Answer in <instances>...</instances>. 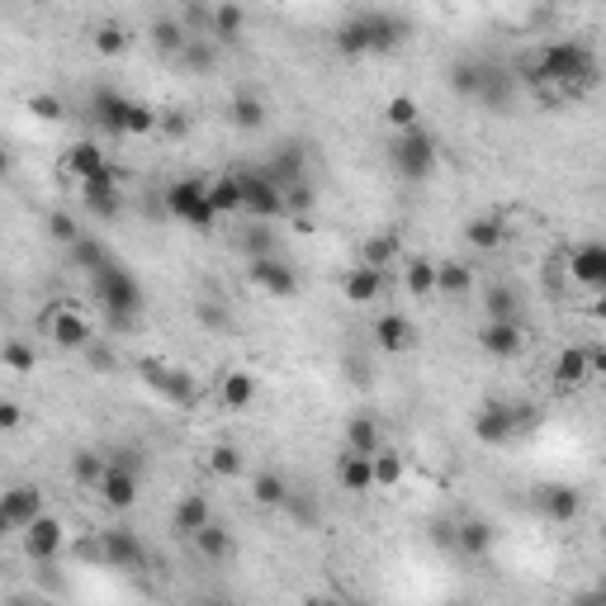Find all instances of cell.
Here are the masks:
<instances>
[{
    "label": "cell",
    "instance_id": "cell-19",
    "mask_svg": "<svg viewBox=\"0 0 606 606\" xmlns=\"http://www.w3.org/2000/svg\"><path fill=\"white\" fill-rule=\"evenodd\" d=\"M375 346L379 351H389V356L412 351V346H417V327H412V318H403V313H379L375 318Z\"/></svg>",
    "mask_w": 606,
    "mask_h": 606
},
{
    "label": "cell",
    "instance_id": "cell-22",
    "mask_svg": "<svg viewBox=\"0 0 606 606\" xmlns=\"http://www.w3.org/2000/svg\"><path fill=\"white\" fill-rule=\"evenodd\" d=\"M337 483H341V493H370V488H375V455H356V450H341V460H337Z\"/></svg>",
    "mask_w": 606,
    "mask_h": 606
},
{
    "label": "cell",
    "instance_id": "cell-58",
    "mask_svg": "<svg viewBox=\"0 0 606 606\" xmlns=\"http://www.w3.org/2000/svg\"><path fill=\"white\" fill-rule=\"evenodd\" d=\"M86 356H90V365H95V370H114V356H109V351L100 346V341H90V346H86Z\"/></svg>",
    "mask_w": 606,
    "mask_h": 606
},
{
    "label": "cell",
    "instance_id": "cell-30",
    "mask_svg": "<svg viewBox=\"0 0 606 606\" xmlns=\"http://www.w3.org/2000/svg\"><path fill=\"white\" fill-rule=\"evenodd\" d=\"M346 450H356V455H375L379 446H384V431H379V417H370V412H360V417H351L346 422Z\"/></svg>",
    "mask_w": 606,
    "mask_h": 606
},
{
    "label": "cell",
    "instance_id": "cell-4",
    "mask_svg": "<svg viewBox=\"0 0 606 606\" xmlns=\"http://www.w3.org/2000/svg\"><path fill=\"white\" fill-rule=\"evenodd\" d=\"M161 209H166V218H176V223H185V228H195V232H214L218 223L214 204H209V180H199V176L171 180L161 190Z\"/></svg>",
    "mask_w": 606,
    "mask_h": 606
},
{
    "label": "cell",
    "instance_id": "cell-56",
    "mask_svg": "<svg viewBox=\"0 0 606 606\" xmlns=\"http://www.w3.org/2000/svg\"><path fill=\"white\" fill-rule=\"evenodd\" d=\"M38 114V119H48V124H57L62 119V100L57 95H34V105H29Z\"/></svg>",
    "mask_w": 606,
    "mask_h": 606
},
{
    "label": "cell",
    "instance_id": "cell-42",
    "mask_svg": "<svg viewBox=\"0 0 606 606\" xmlns=\"http://www.w3.org/2000/svg\"><path fill=\"white\" fill-rule=\"evenodd\" d=\"M157 119H161V109L143 105V100H128V109H124V138H152V133H157Z\"/></svg>",
    "mask_w": 606,
    "mask_h": 606
},
{
    "label": "cell",
    "instance_id": "cell-46",
    "mask_svg": "<svg viewBox=\"0 0 606 606\" xmlns=\"http://www.w3.org/2000/svg\"><path fill=\"white\" fill-rule=\"evenodd\" d=\"M403 483V455L398 450H375V488H398Z\"/></svg>",
    "mask_w": 606,
    "mask_h": 606
},
{
    "label": "cell",
    "instance_id": "cell-27",
    "mask_svg": "<svg viewBox=\"0 0 606 606\" xmlns=\"http://www.w3.org/2000/svg\"><path fill=\"white\" fill-rule=\"evenodd\" d=\"M261 171H266V176L275 180L280 190H289V185L308 180V176H303V147H299V143H285L280 152H275V157L266 161V166H261Z\"/></svg>",
    "mask_w": 606,
    "mask_h": 606
},
{
    "label": "cell",
    "instance_id": "cell-49",
    "mask_svg": "<svg viewBox=\"0 0 606 606\" xmlns=\"http://www.w3.org/2000/svg\"><path fill=\"white\" fill-rule=\"evenodd\" d=\"M209 469H214L218 479H237V474H242V450H237V446H214V450H209Z\"/></svg>",
    "mask_w": 606,
    "mask_h": 606
},
{
    "label": "cell",
    "instance_id": "cell-47",
    "mask_svg": "<svg viewBox=\"0 0 606 606\" xmlns=\"http://www.w3.org/2000/svg\"><path fill=\"white\" fill-rule=\"evenodd\" d=\"M417 114H422V109H417V100H412V95H393L389 109H384V119H389L398 133H403V128H417V124H422Z\"/></svg>",
    "mask_w": 606,
    "mask_h": 606
},
{
    "label": "cell",
    "instance_id": "cell-40",
    "mask_svg": "<svg viewBox=\"0 0 606 606\" xmlns=\"http://www.w3.org/2000/svg\"><path fill=\"white\" fill-rule=\"evenodd\" d=\"M403 285H408L412 299H431V294H436V261H427V256L408 261V266H403Z\"/></svg>",
    "mask_w": 606,
    "mask_h": 606
},
{
    "label": "cell",
    "instance_id": "cell-26",
    "mask_svg": "<svg viewBox=\"0 0 606 606\" xmlns=\"http://www.w3.org/2000/svg\"><path fill=\"white\" fill-rule=\"evenodd\" d=\"M218 48H223L218 38L195 34L190 43H185V48H180L176 62H180V67H185L190 76H214V72H218Z\"/></svg>",
    "mask_w": 606,
    "mask_h": 606
},
{
    "label": "cell",
    "instance_id": "cell-53",
    "mask_svg": "<svg viewBox=\"0 0 606 606\" xmlns=\"http://www.w3.org/2000/svg\"><path fill=\"white\" fill-rule=\"evenodd\" d=\"M393 256H398V242H393V237H370V242H365V251H360V261H370V266H384V270H389Z\"/></svg>",
    "mask_w": 606,
    "mask_h": 606
},
{
    "label": "cell",
    "instance_id": "cell-38",
    "mask_svg": "<svg viewBox=\"0 0 606 606\" xmlns=\"http://www.w3.org/2000/svg\"><path fill=\"white\" fill-rule=\"evenodd\" d=\"M72 266L76 270H86V275H95V270L105 266V261H114V251L105 247V242H95V237H86V232H81V237H76L72 247Z\"/></svg>",
    "mask_w": 606,
    "mask_h": 606
},
{
    "label": "cell",
    "instance_id": "cell-35",
    "mask_svg": "<svg viewBox=\"0 0 606 606\" xmlns=\"http://www.w3.org/2000/svg\"><path fill=\"white\" fill-rule=\"evenodd\" d=\"M209 204L218 218L242 214V176H214L209 180Z\"/></svg>",
    "mask_w": 606,
    "mask_h": 606
},
{
    "label": "cell",
    "instance_id": "cell-7",
    "mask_svg": "<svg viewBox=\"0 0 606 606\" xmlns=\"http://www.w3.org/2000/svg\"><path fill=\"white\" fill-rule=\"evenodd\" d=\"M43 337L53 341V346H62V351H86L90 341H95V332H90V322L81 318V308L62 299L43 313Z\"/></svg>",
    "mask_w": 606,
    "mask_h": 606
},
{
    "label": "cell",
    "instance_id": "cell-14",
    "mask_svg": "<svg viewBox=\"0 0 606 606\" xmlns=\"http://www.w3.org/2000/svg\"><path fill=\"white\" fill-rule=\"evenodd\" d=\"M479 341H483L488 356L512 360V356L526 351V327H521V318H488L483 322V332H479Z\"/></svg>",
    "mask_w": 606,
    "mask_h": 606
},
{
    "label": "cell",
    "instance_id": "cell-12",
    "mask_svg": "<svg viewBox=\"0 0 606 606\" xmlns=\"http://www.w3.org/2000/svg\"><path fill=\"white\" fill-rule=\"evenodd\" d=\"M19 540H24V554H29L34 564H53L57 554H62V545H67V526L43 512L34 526H24V531H19Z\"/></svg>",
    "mask_w": 606,
    "mask_h": 606
},
{
    "label": "cell",
    "instance_id": "cell-36",
    "mask_svg": "<svg viewBox=\"0 0 606 606\" xmlns=\"http://www.w3.org/2000/svg\"><path fill=\"white\" fill-rule=\"evenodd\" d=\"M190 43V29H185V19H152V48L161 57H180V48Z\"/></svg>",
    "mask_w": 606,
    "mask_h": 606
},
{
    "label": "cell",
    "instance_id": "cell-61",
    "mask_svg": "<svg viewBox=\"0 0 606 606\" xmlns=\"http://www.w3.org/2000/svg\"><path fill=\"white\" fill-rule=\"evenodd\" d=\"M592 318H597V322H606V289H602V294H597V303H592Z\"/></svg>",
    "mask_w": 606,
    "mask_h": 606
},
{
    "label": "cell",
    "instance_id": "cell-9",
    "mask_svg": "<svg viewBox=\"0 0 606 606\" xmlns=\"http://www.w3.org/2000/svg\"><path fill=\"white\" fill-rule=\"evenodd\" d=\"M247 275L266 299H294V294H299V275H294V266H289L280 251H275V256H256L247 266Z\"/></svg>",
    "mask_w": 606,
    "mask_h": 606
},
{
    "label": "cell",
    "instance_id": "cell-8",
    "mask_svg": "<svg viewBox=\"0 0 606 606\" xmlns=\"http://www.w3.org/2000/svg\"><path fill=\"white\" fill-rule=\"evenodd\" d=\"M242 214L261 218V223H275V218L289 214L285 190L266 176V171H242Z\"/></svg>",
    "mask_w": 606,
    "mask_h": 606
},
{
    "label": "cell",
    "instance_id": "cell-16",
    "mask_svg": "<svg viewBox=\"0 0 606 606\" xmlns=\"http://www.w3.org/2000/svg\"><path fill=\"white\" fill-rule=\"evenodd\" d=\"M138 474H143V469H128V464H109L105 479L95 483L100 502H105V507H114V512H128V507L138 502Z\"/></svg>",
    "mask_w": 606,
    "mask_h": 606
},
{
    "label": "cell",
    "instance_id": "cell-10",
    "mask_svg": "<svg viewBox=\"0 0 606 606\" xmlns=\"http://www.w3.org/2000/svg\"><path fill=\"white\" fill-rule=\"evenodd\" d=\"M143 379L147 389L161 393L171 408H190L195 403V379L185 370H176V365H166V360H143Z\"/></svg>",
    "mask_w": 606,
    "mask_h": 606
},
{
    "label": "cell",
    "instance_id": "cell-2",
    "mask_svg": "<svg viewBox=\"0 0 606 606\" xmlns=\"http://www.w3.org/2000/svg\"><path fill=\"white\" fill-rule=\"evenodd\" d=\"M90 289H95V299H100V308H105V318L114 332H133V327H138V318H143V285L128 275V266L119 256L105 261V266L90 275Z\"/></svg>",
    "mask_w": 606,
    "mask_h": 606
},
{
    "label": "cell",
    "instance_id": "cell-23",
    "mask_svg": "<svg viewBox=\"0 0 606 606\" xmlns=\"http://www.w3.org/2000/svg\"><path fill=\"white\" fill-rule=\"evenodd\" d=\"M493 545H498V535H493V526L479 517H464L460 526H455V550L464 554V559H488L493 554Z\"/></svg>",
    "mask_w": 606,
    "mask_h": 606
},
{
    "label": "cell",
    "instance_id": "cell-13",
    "mask_svg": "<svg viewBox=\"0 0 606 606\" xmlns=\"http://www.w3.org/2000/svg\"><path fill=\"white\" fill-rule=\"evenodd\" d=\"M43 512H48V507H43V493L29 488V483H19V488H10V493L0 498V526L15 531V535L24 531V526H34Z\"/></svg>",
    "mask_w": 606,
    "mask_h": 606
},
{
    "label": "cell",
    "instance_id": "cell-39",
    "mask_svg": "<svg viewBox=\"0 0 606 606\" xmlns=\"http://www.w3.org/2000/svg\"><path fill=\"white\" fill-rule=\"evenodd\" d=\"M483 81H488V67H483V62H455V67H450V90L464 95V100H479Z\"/></svg>",
    "mask_w": 606,
    "mask_h": 606
},
{
    "label": "cell",
    "instance_id": "cell-20",
    "mask_svg": "<svg viewBox=\"0 0 606 606\" xmlns=\"http://www.w3.org/2000/svg\"><path fill=\"white\" fill-rule=\"evenodd\" d=\"M341 294H346V303L384 299V266H370V261L351 266V270H346V280H341Z\"/></svg>",
    "mask_w": 606,
    "mask_h": 606
},
{
    "label": "cell",
    "instance_id": "cell-28",
    "mask_svg": "<svg viewBox=\"0 0 606 606\" xmlns=\"http://www.w3.org/2000/svg\"><path fill=\"white\" fill-rule=\"evenodd\" d=\"M218 403L228 412H242L256 403V375H247V370H228V375L218 379Z\"/></svg>",
    "mask_w": 606,
    "mask_h": 606
},
{
    "label": "cell",
    "instance_id": "cell-54",
    "mask_svg": "<svg viewBox=\"0 0 606 606\" xmlns=\"http://www.w3.org/2000/svg\"><path fill=\"white\" fill-rule=\"evenodd\" d=\"M285 204H289V214H308V209L318 204V195H313V185H308V180H299V185H289V190H285Z\"/></svg>",
    "mask_w": 606,
    "mask_h": 606
},
{
    "label": "cell",
    "instance_id": "cell-33",
    "mask_svg": "<svg viewBox=\"0 0 606 606\" xmlns=\"http://www.w3.org/2000/svg\"><path fill=\"white\" fill-rule=\"evenodd\" d=\"M242 29H247V15H242V5L237 0H223L209 19V38L218 43H242Z\"/></svg>",
    "mask_w": 606,
    "mask_h": 606
},
{
    "label": "cell",
    "instance_id": "cell-31",
    "mask_svg": "<svg viewBox=\"0 0 606 606\" xmlns=\"http://www.w3.org/2000/svg\"><path fill=\"white\" fill-rule=\"evenodd\" d=\"M474 289V266L464 261H436V294L441 299H464Z\"/></svg>",
    "mask_w": 606,
    "mask_h": 606
},
{
    "label": "cell",
    "instance_id": "cell-1",
    "mask_svg": "<svg viewBox=\"0 0 606 606\" xmlns=\"http://www.w3.org/2000/svg\"><path fill=\"white\" fill-rule=\"evenodd\" d=\"M526 81L540 90H583L597 81V57H592L588 43H578V38H559V43H545L540 53L521 67Z\"/></svg>",
    "mask_w": 606,
    "mask_h": 606
},
{
    "label": "cell",
    "instance_id": "cell-29",
    "mask_svg": "<svg viewBox=\"0 0 606 606\" xmlns=\"http://www.w3.org/2000/svg\"><path fill=\"white\" fill-rule=\"evenodd\" d=\"M209 521H214L209 498H204V493H185V498L176 502V512H171V531H176V535H195L199 526H209Z\"/></svg>",
    "mask_w": 606,
    "mask_h": 606
},
{
    "label": "cell",
    "instance_id": "cell-24",
    "mask_svg": "<svg viewBox=\"0 0 606 606\" xmlns=\"http://www.w3.org/2000/svg\"><path fill=\"white\" fill-rule=\"evenodd\" d=\"M554 384L569 393V389H583L592 384V360H588V346H569V351H559L554 360Z\"/></svg>",
    "mask_w": 606,
    "mask_h": 606
},
{
    "label": "cell",
    "instance_id": "cell-50",
    "mask_svg": "<svg viewBox=\"0 0 606 606\" xmlns=\"http://www.w3.org/2000/svg\"><path fill=\"white\" fill-rule=\"evenodd\" d=\"M124 48H128L124 24H100V29H95V53L100 57H119Z\"/></svg>",
    "mask_w": 606,
    "mask_h": 606
},
{
    "label": "cell",
    "instance_id": "cell-3",
    "mask_svg": "<svg viewBox=\"0 0 606 606\" xmlns=\"http://www.w3.org/2000/svg\"><path fill=\"white\" fill-rule=\"evenodd\" d=\"M408 34H412V24L403 15H389V10H360V15H351L337 29V48L346 57L393 53Z\"/></svg>",
    "mask_w": 606,
    "mask_h": 606
},
{
    "label": "cell",
    "instance_id": "cell-55",
    "mask_svg": "<svg viewBox=\"0 0 606 606\" xmlns=\"http://www.w3.org/2000/svg\"><path fill=\"white\" fill-rule=\"evenodd\" d=\"M48 228H53V237H57V242H67V247L81 237V228L72 223V214H53V218H48Z\"/></svg>",
    "mask_w": 606,
    "mask_h": 606
},
{
    "label": "cell",
    "instance_id": "cell-17",
    "mask_svg": "<svg viewBox=\"0 0 606 606\" xmlns=\"http://www.w3.org/2000/svg\"><path fill=\"white\" fill-rule=\"evenodd\" d=\"M569 275L583 289L602 294V289H606V242H588V247L569 251Z\"/></svg>",
    "mask_w": 606,
    "mask_h": 606
},
{
    "label": "cell",
    "instance_id": "cell-60",
    "mask_svg": "<svg viewBox=\"0 0 606 606\" xmlns=\"http://www.w3.org/2000/svg\"><path fill=\"white\" fill-rule=\"evenodd\" d=\"M19 422H24V412H19L15 403H5V408H0V427H19Z\"/></svg>",
    "mask_w": 606,
    "mask_h": 606
},
{
    "label": "cell",
    "instance_id": "cell-32",
    "mask_svg": "<svg viewBox=\"0 0 606 606\" xmlns=\"http://www.w3.org/2000/svg\"><path fill=\"white\" fill-rule=\"evenodd\" d=\"M228 119H232V128L256 133V128H266V100H261V95H251V90H242V95H232Z\"/></svg>",
    "mask_w": 606,
    "mask_h": 606
},
{
    "label": "cell",
    "instance_id": "cell-34",
    "mask_svg": "<svg viewBox=\"0 0 606 606\" xmlns=\"http://www.w3.org/2000/svg\"><path fill=\"white\" fill-rule=\"evenodd\" d=\"M502 237H507V228H502V218H498V214L469 218V228H464V242H469L474 251H498V247H502Z\"/></svg>",
    "mask_w": 606,
    "mask_h": 606
},
{
    "label": "cell",
    "instance_id": "cell-41",
    "mask_svg": "<svg viewBox=\"0 0 606 606\" xmlns=\"http://www.w3.org/2000/svg\"><path fill=\"white\" fill-rule=\"evenodd\" d=\"M242 251H247V261H256V256H275V251H280V242H275V228H270V223H261V218H251L247 228H242Z\"/></svg>",
    "mask_w": 606,
    "mask_h": 606
},
{
    "label": "cell",
    "instance_id": "cell-15",
    "mask_svg": "<svg viewBox=\"0 0 606 606\" xmlns=\"http://www.w3.org/2000/svg\"><path fill=\"white\" fill-rule=\"evenodd\" d=\"M100 564H109V569H143L147 545L133 531H100Z\"/></svg>",
    "mask_w": 606,
    "mask_h": 606
},
{
    "label": "cell",
    "instance_id": "cell-45",
    "mask_svg": "<svg viewBox=\"0 0 606 606\" xmlns=\"http://www.w3.org/2000/svg\"><path fill=\"white\" fill-rule=\"evenodd\" d=\"M483 313L488 318H521V299L512 285H493L488 289V299H483Z\"/></svg>",
    "mask_w": 606,
    "mask_h": 606
},
{
    "label": "cell",
    "instance_id": "cell-6",
    "mask_svg": "<svg viewBox=\"0 0 606 606\" xmlns=\"http://www.w3.org/2000/svg\"><path fill=\"white\" fill-rule=\"evenodd\" d=\"M535 422V408H526V403H488V408L474 417V436H479L483 446H507L517 431H526Z\"/></svg>",
    "mask_w": 606,
    "mask_h": 606
},
{
    "label": "cell",
    "instance_id": "cell-48",
    "mask_svg": "<svg viewBox=\"0 0 606 606\" xmlns=\"http://www.w3.org/2000/svg\"><path fill=\"white\" fill-rule=\"evenodd\" d=\"M5 370H15V375L38 370V351L29 346V341H5Z\"/></svg>",
    "mask_w": 606,
    "mask_h": 606
},
{
    "label": "cell",
    "instance_id": "cell-44",
    "mask_svg": "<svg viewBox=\"0 0 606 606\" xmlns=\"http://www.w3.org/2000/svg\"><path fill=\"white\" fill-rule=\"evenodd\" d=\"M251 498H256V507H289V483L280 479V474H261V479L251 483Z\"/></svg>",
    "mask_w": 606,
    "mask_h": 606
},
{
    "label": "cell",
    "instance_id": "cell-37",
    "mask_svg": "<svg viewBox=\"0 0 606 606\" xmlns=\"http://www.w3.org/2000/svg\"><path fill=\"white\" fill-rule=\"evenodd\" d=\"M540 507H545V517H550L554 526H569V521L578 517V507H583V498H578L573 488H545V493H540Z\"/></svg>",
    "mask_w": 606,
    "mask_h": 606
},
{
    "label": "cell",
    "instance_id": "cell-51",
    "mask_svg": "<svg viewBox=\"0 0 606 606\" xmlns=\"http://www.w3.org/2000/svg\"><path fill=\"white\" fill-rule=\"evenodd\" d=\"M195 318L204 322L209 332H228V327H232L228 303H218V299H204V303H195Z\"/></svg>",
    "mask_w": 606,
    "mask_h": 606
},
{
    "label": "cell",
    "instance_id": "cell-25",
    "mask_svg": "<svg viewBox=\"0 0 606 606\" xmlns=\"http://www.w3.org/2000/svg\"><path fill=\"white\" fill-rule=\"evenodd\" d=\"M190 540H195V550H199V559H204V564H228L232 554H237V540H232V531H228V526H218V521L199 526Z\"/></svg>",
    "mask_w": 606,
    "mask_h": 606
},
{
    "label": "cell",
    "instance_id": "cell-57",
    "mask_svg": "<svg viewBox=\"0 0 606 606\" xmlns=\"http://www.w3.org/2000/svg\"><path fill=\"white\" fill-rule=\"evenodd\" d=\"M346 375L356 379V384H370V360H365V356H346Z\"/></svg>",
    "mask_w": 606,
    "mask_h": 606
},
{
    "label": "cell",
    "instance_id": "cell-5",
    "mask_svg": "<svg viewBox=\"0 0 606 606\" xmlns=\"http://www.w3.org/2000/svg\"><path fill=\"white\" fill-rule=\"evenodd\" d=\"M436 161H441V147H436V138H431L422 124L403 128V133L389 143V166L398 171V180H408V185H422V180H431Z\"/></svg>",
    "mask_w": 606,
    "mask_h": 606
},
{
    "label": "cell",
    "instance_id": "cell-21",
    "mask_svg": "<svg viewBox=\"0 0 606 606\" xmlns=\"http://www.w3.org/2000/svg\"><path fill=\"white\" fill-rule=\"evenodd\" d=\"M109 166V157L100 152V143H90V138H81V143L67 147V157H62V171L76 180V185H86L90 176H100Z\"/></svg>",
    "mask_w": 606,
    "mask_h": 606
},
{
    "label": "cell",
    "instance_id": "cell-52",
    "mask_svg": "<svg viewBox=\"0 0 606 606\" xmlns=\"http://www.w3.org/2000/svg\"><path fill=\"white\" fill-rule=\"evenodd\" d=\"M190 128H195V119L185 109H161L157 133H166V138H190Z\"/></svg>",
    "mask_w": 606,
    "mask_h": 606
},
{
    "label": "cell",
    "instance_id": "cell-59",
    "mask_svg": "<svg viewBox=\"0 0 606 606\" xmlns=\"http://www.w3.org/2000/svg\"><path fill=\"white\" fill-rule=\"evenodd\" d=\"M588 360H592V379L606 384V346H588Z\"/></svg>",
    "mask_w": 606,
    "mask_h": 606
},
{
    "label": "cell",
    "instance_id": "cell-18",
    "mask_svg": "<svg viewBox=\"0 0 606 606\" xmlns=\"http://www.w3.org/2000/svg\"><path fill=\"white\" fill-rule=\"evenodd\" d=\"M124 109H128V95H119V90H95L86 105V119L100 133H109V138H124Z\"/></svg>",
    "mask_w": 606,
    "mask_h": 606
},
{
    "label": "cell",
    "instance_id": "cell-62",
    "mask_svg": "<svg viewBox=\"0 0 606 606\" xmlns=\"http://www.w3.org/2000/svg\"><path fill=\"white\" fill-rule=\"evenodd\" d=\"M38 5H43V0H38Z\"/></svg>",
    "mask_w": 606,
    "mask_h": 606
},
{
    "label": "cell",
    "instance_id": "cell-43",
    "mask_svg": "<svg viewBox=\"0 0 606 606\" xmlns=\"http://www.w3.org/2000/svg\"><path fill=\"white\" fill-rule=\"evenodd\" d=\"M109 469V455H100V450H76L72 455V479L86 483V488H95V483L105 479Z\"/></svg>",
    "mask_w": 606,
    "mask_h": 606
},
{
    "label": "cell",
    "instance_id": "cell-11",
    "mask_svg": "<svg viewBox=\"0 0 606 606\" xmlns=\"http://www.w3.org/2000/svg\"><path fill=\"white\" fill-rule=\"evenodd\" d=\"M81 204H86L90 218H119L124 214V195H119V171L114 166H105L100 176H90L86 185H81Z\"/></svg>",
    "mask_w": 606,
    "mask_h": 606
}]
</instances>
